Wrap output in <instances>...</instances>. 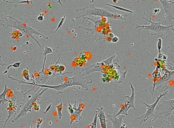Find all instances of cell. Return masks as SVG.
<instances>
[{
    "instance_id": "cell-1",
    "label": "cell",
    "mask_w": 174,
    "mask_h": 128,
    "mask_svg": "<svg viewBox=\"0 0 174 128\" xmlns=\"http://www.w3.org/2000/svg\"><path fill=\"white\" fill-rule=\"evenodd\" d=\"M9 79L17 81L20 84H27L30 85H34L35 87H41L42 88H52L56 90L58 92V94H62L63 92L66 88L68 87H72L74 85H78L80 86L82 88H85L86 91L89 90V85L92 84L93 80L88 81L85 78L84 76L81 75L80 74L75 73V74L71 77H69L67 76H65L63 80H64V82L60 84L59 85H54V86H50V85H45V84H34V82H24L23 81L20 80L18 79H15L14 78L12 77L10 75L8 76Z\"/></svg>"
},
{
    "instance_id": "cell-2",
    "label": "cell",
    "mask_w": 174,
    "mask_h": 128,
    "mask_svg": "<svg viewBox=\"0 0 174 128\" xmlns=\"http://www.w3.org/2000/svg\"><path fill=\"white\" fill-rule=\"evenodd\" d=\"M7 18H5L4 21H3V26L5 28H7L8 27H12L15 28L16 29L19 30L23 34H24L25 35H28L29 36L31 37L32 39H33L35 40L37 44L39 45L40 47L42 49L43 51L44 50L41 47L39 43L37 40L33 36V34H36V35L39 36L43 37L45 38H48L46 37L42 34L40 33L35 30V29L33 28L31 26H29L27 23L26 22H22L19 20H16L11 16H7Z\"/></svg>"
},
{
    "instance_id": "cell-3",
    "label": "cell",
    "mask_w": 174,
    "mask_h": 128,
    "mask_svg": "<svg viewBox=\"0 0 174 128\" xmlns=\"http://www.w3.org/2000/svg\"><path fill=\"white\" fill-rule=\"evenodd\" d=\"M76 11L79 12V13L82 14L81 16H79V18L85 16L94 15L98 16L105 17L114 20H126V17H127V15H122L116 13L112 11L96 7L93 5L78 9Z\"/></svg>"
},
{
    "instance_id": "cell-4",
    "label": "cell",
    "mask_w": 174,
    "mask_h": 128,
    "mask_svg": "<svg viewBox=\"0 0 174 128\" xmlns=\"http://www.w3.org/2000/svg\"><path fill=\"white\" fill-rule=\"evenodd\" d=\"M143 18L151 23V24L149 26H140L139 24H136V27L134 30H136L137 29H143L149 32L150 35L153 36L160 35L161 36H165L170 31L174 30V26L172 25L169 26H162L161 22H153L152 21L151 17L150 20H147L145 17Z\"/></svg>"
},
{
    "instance_id": "cell-5",
    "label": "cell",
    "mask_w": 174,
    "mask_h": 128,
    "mask_svg": "<svg viewBox=\"0 0 174 128\" xmlns=\"http://www.w3.org/2000/svg\"><path fill=\"white\" fill-rule=\"evenodd\" d=\"M47 90V88H45L42 91H41V90H39V91H38L36 94H34L33 97L29 99V101L25 104L24 106L23 107L20 112L17 115L16 117L12 120V123H14L20 118L26 116L27 112H32V108L33 107L34 104L35 103L36 101L40 100L41 99V96Z\"/></svg>"
},
{
    "instance_id": "cell-6",
    "label": "cell",
    "mask_w": 174,
    "mask_h": 128,
    "mask_svg": "<svg viewBox=\"0 0 174 128\" xmlns=\"http://www.w3.org/2000/svg\"><path fill=\"white\" fill-rule=\"evenodd\" d=\"M174 110V99L163 101L161 103L158 104L156 107L155 113L156 114L158 112H159V113L156 116L154 119H153L152 122H154V120L156 119V118L161 115H165L166 116V117H169L171 115Z\"/></svg>"
},
{
    "instance_id": "cell-7",
    "label": "cell",
    "mask_w": 174,
    "mask_h": 128,
    "mask_svg": "<svg viewBox=\"0 0 174 128\" xmlns=\"http://www.w3.org/2000/svg\"><path fill=\"white\" fill-rule=\"evenodd\" d=\"M169 93V91H167L166 92H165V93L163 94H160L159 97H157V100H156L155 102H154V103L153 104L148 105L147 104L143 103V104L146 105V106L147 111L145 114H143V116L137 118V119L143 118V120H142L141 122H140V126L142 123H143V122H146L147 120H148L150 118L155 117L156 114L155 113V110L156 107L157 106V104H158L160 99H161L162 97H163V96H165V95Z\"/></svg>"
},
{
    "instance_id": "cell-8",
    "label": "cell",
    "mask_w": 174,
    "mask_h": 128,
    "mask_svg": "<svg viewBox=\"0 0 174 128\" xmlns=\"http://www.w3.org/2000/svg\"><path fill=\"white\" fill-rule=\"evenodd\" d=\"M85 107V105L83 103L79 102L78 108L74 110V112L73 114L70 115V125H72L73 122L77 123L79 120L82 119V117L81 116V114L84 109Z\"/></svg>"
},
{
    "instance_id": "cell-9",
    "label": "cell",
    "mask_w": 174,
    "mask_h": 128,
    "mask_svg": "<svg viewBox=\"0 0 174 128\" xmlns=\"http://www.w3.org/2000/svg\"><path fill=\"white\" fill-rule=\"evenodd\" d=\"M162 6L163 7L165 13V17L167 18L169 23H171L172 20V5L169 3V1L166 0H160L159 1Z\"/></svg>"
},
{
    "instance_id": "cell-10",
    "label": "cell",
    "mask_w": 174,
    "mask_h": 128,
    "mask_svg": "<svg viewBox=\"0 0 174 128\" xmlns=\"http://www.w3.org/2000/svg\"><path fill=\"white\" fill-rule=\"evenodd\" d=\"M125 116H126L124 115H120L116 117V114H114L113 115H107V117L113 123V128H121L122 119Z\"/></svg>"
},
{
    "instance_id": "cell-11",
    "label": "cell",
    "mask_w": 174,
    "mask_h": 128,
    "mask_svg": "<svg viewBox=\"0 0 174 128\" xmlns=\"http://www.w3.org/2000/svg\"><path fill=\"white\" fill-rule=\"evenodd\" d=\"M130 87H131V96H125V98H127L128 99L127 100L125 101V102L128 105V108L127 110L129 109L130 108H133L134 110H136V108L134 106V100H135V90H134V87L133 86L131 83H130Z\"/></svg>"
},
{
    "instance_id": "cell-12",
    "label": "cell",
    "mask_w": 174,
    "mask_h": 128,
    "mask_svg": "<svg viewBox=\"0 0 174 128\" xmlns=\"http://www.w3.org/2000/svg\"><path fill=\"white\" fill-rule=\"evenodd\" d=\"M98 118L99 119L100 123L101 128H107V116L105 114V109L103 107H101L100 109H97Z\"/></svg>"
},
{
    "instance_id": "cell-13",
    "label": "cell",
    "mask_w": 174,
    "mask_h": 128,
    "mask_svg": "<svg viewBox=\"0 0 174 128\" xmlns=\"http://www.w3.org/2000/svg\"><path fill=\"white\" fill-rule=\"evenodd\" d=\"M9 105L8 107L7 108V110L8 112V116L7 119H6L5 123L4 125V127L3 128H5L6 124L7 123L8 121L9 120V119L12 116H13L14 113H15L16 115V110L17 106L15 104L14 102H13L12 100H9Z\"/></svg>"
},
{
    "instance_id": "cell-14",
    "label": "cell",
    "mask_w": 174,
    "mask_h": 128,
    "mask_svg": "<svg viewBox=\"0 0 174 128\" xmlns=\"http://www.w3.org/2000/svg\"><path fill=\"white\" fill-rule=\"evenodd\" d=\"M10 89L8 88L7 85L4 83V90L3 93L0 94V105H3L6 102H9V100L6 98V96Z\"/></svg>"
},
{
    "instance_id": "cell-15",
    "label": "cell",
    "mask_w": 174,
    "mask_h": 128,
    "mask_svg": "<svg viewBox=\"0 0 174 128\" xmlns=\"http://www.w3.org/2000/svg\"><path fill=\"white\" fill-rule=\"evenodd\" d=\"M127 108H128V105L125 102V104L122 107V108H121V109L119 110L117 114H116V117H117L120 115H124L125 116H127L128 115V110H127Z\"/></svg>"
},
{
    "instance_id": "cell-16",
    "label": "cell",
    "mask_w": 174,
    "mask_h": 128,
    "mask_svg": "<svg viewBox=\"0 0 174 128\" xmlns=\"http://www.w3.org/2000/svg\"><path fill=\"white\" fill-rule=\"evenodd\" d=\"M105 4L107 5V6H110V7H111L114 8H115V9H117V10H119L124 11V12H128V13H134V11L130 10H128V9H125V8H124L121 7H120V6L113 5L110 4H108V3H105Z\"/></svg>"
},
{
    "instance_id": "cell-17",
    "label": "cell",
    "mask_w": 174,
    "mask_h": 128,
    "mask_svg": "<svg viewBox=\"0 0 174 128\" xmlns=\"http://www.w3.org/2000/svg\"><path fill=\"white\" fill-rule=\"evenodd\" d=\"M56 110L58 112V116H59V119H61L63 116L62 110L63 109V103L61 102L60 104L56 105Z\"/></svg>"
},
{
    "instance_id": "cell-18",
    "label": "cell",
    "mask_w": 174,
    "mask_h": 128,
    "mask_svg": "<svg viewBox=\"0 0 174 128\" xmlns=\"http://www.w3.org/2000/svg\"><path fill=\"white\" fill-rule=\"evenodd\" d=\"M44 64H43V69L42 71V72L44 71V66H45V62L46 60V55L47 54H49V53H53V50L50 47H47V46H45V48H44Z\"/></svg>"
},
{
    "instance_id": "cell-19",
    "label": "cell",
    "mask_w": 174,
    "mask_h": 128,
    "mask_svg": "<svg viewBox=\"0 0 174 128\" xmlns=\"http://www.w3.org/2000/svg\"><path fill=\"white\" fill-rule=\"evenodd\" d=\"M21 64V62H15V63L13 64V65H9V66H8L7 68L6 71H5L3 74H5L7 73V72L8 71V70H9V69L11 67H14V68H19V67L20 66Z\"/></svg>"
},
{
    "instance_id": "cell-20",
    "label": "cell",
    "mask_w": 174,
    "mask_h": 128,
    "mask_svg": "<svg viewBox=\"0 0 174 128\" xmlns=\"http://www.w3.org/2000/svg\"><path fill=\"white\" fill-rule=\"evenodd\" d=\"M23 74L24 79L27 81H30V74H29V70H28L27 68L23 70Z\"/></svg>"
},
{
    "instance_id": "cell-21",
    "label": "cell",
    "mask_w": 174,
    "mask_h": 128,
    "mask_svg": "<svg viewBox=\"0 0 174 128\" xmlns=\"http://www.w3.org/2000/svg\"><path fill=\"white\" fill-rule=\"evenodd\" d=\"M98 113L97 111H95V115L94 120L92 123L91 126V128H97V123L98 119Z\"/></svg>"
},
{
    "instance_id": "cell-22",
    "label": "cell",
    "mask_w": 174,
    "mask_h": 128,
    "mask_svg": "<svg viewBox=\"0 0 174 128\" xmlns=\"http://www.w3.org/2000/svg\"><path fill=\"white\" fill-rule=\"evenodd\" d=\"M66 14L64 15V16L62 18H61V20L60 21L59 23L58 24V27H56V30L55 31V33H56V32L59 30V29L61 28V27L63 26V24L64 23V21H65V20L66 19Z\"/></svg>"
},
{
    "instance_id": "cell-23",
    "label": "cell",
    "mask_w": 174,
    "mask_h": 128,
    "mask_svg": "<svg viewBox=\"0 0 174 128\" xmlns=\"http://www.w3.org/2000/svg\"><path fill=\"white\" fill-rule=\"evenodd\" d=\"M162 45V40L161 38H159L158 40V43H157V49L158 51V54L161 53V50Z\"/></svg>"
},
{
    "instance_id": "cell-24",
    "label": "cell",
    "mask_w": 174,
    "mask_h": 128,
    "mask_svg": "<svg viewBox=\"0 0 174 128\" xmlns=\"http://www.w3.org/2000/svg\"><path fill=\"white\" fill-rule=\"evenodd\" d=\"M115 56H116V55H114V56H111V58H109L108 59H107V60H105V61H103V62H102V63H104V64L106 65H109L111 64L113 59H114Z\"/></svg>"
},
{
    "instance_id": "cell-25",
    "label": "cell",
    "mask_w": 174,
    "mask_h": 128,
    "mask_svg": "<svg viewBox=\"0 0 174 128\" xmlns=\"http://www.w3.org/2000/svg\"><path fill=\"white\" fill-rule=\"evenodd\" d=\"M5 1L7 2L8 3H21V4H29V3H31V4H33V2L31 1H21V2H9L7 1Z\"/></svg>"
},
{
    "instance_id": "cell-26",
    "label": "cell",
    "mask_w": 174,
    "mask_h": 128,
    "mask_svg": "<svg viewBox=\"0 0 174 128\" xmlns=\"http://www.w3.org/2000/svg\"><path fill=\"white\" fill-rule=\"evenodd\" d=\"M68 109L69 112L70 113V115L71 114H73L74 112V110L73 109V106L72 105H71L70 104V101H68Z\"/></svg>"
},
{
    "instance_id": "cell-27",
    "label": "cell",
    "mask_w": 174,
    "mask_h": 128,
    "mask_svg": "<svg viewBox=\"0 0 174 128\" xmlns=\"http://www.w3.org/2000/svg\"><path fill=\"white\" fill-rule=\"evenodd\" d=\"M33 107L34 109L36 111H39L40 109V105L37 103L36 102H35V103L34 104Z\"/></svg>"
},
{
    "instance_id": "cell-28",
    "label": "cell",
    "mask_w": 174,
    "mask_h": 128,
    "mask_svg": "<svg viewBox=\"0 0 174 128\" xmlns=\"http://www.w3.org/2000/svg\"><path fill=\"white\" fill-rule=\"evenodd\" d=\"M65 69V67L64 66H59L58 67V72H62L64 71V70Z\"/></svg>"
},
{
    "instance_id": "cell-29",
    "label": "cell",
    "mask_w": 174,
    "mask_h": 128,
    "mask_svg": "<svg viewBox=\"0 0 174 128\" xmlns=\"http://www.w3.org/2000/svg\"><path fill=\"white\" fill-rule=\"evenodd\" d=\"M44 19V13H40L39 15V16L37 17V20L39 21H42Z\"/></svg>"
},
{
    "instance_id": "cell-30",
    "label": "cell",
    "mask_w": 174,
    "mask_h": 128,
    "mask_svg": "<svg viewBox=\"0 0 174 128\" xmlns=\"http://www.w3.org/2000/svg\"><path fill=\"white\" fill-rule=\"evenodd\" d=\"M119 41V38L117 36H114L111 39V42L113 43H117Z\"/></svg>"
},
{
    "instance_id": "cell-31",
    "label": "cell",
    "mask_w": 174,
    "mask_h": 128,
    "mask_svg": "<svg viewBox=\"0 0 174 128\" xmlns=\"http://www.w3.org/2000/svg\"><path fill=\"white\" fill-rule=\"evenodd\" d=\"M52 106V104H50V105H49V106H48V107H47V108H46V109L45 110V111H44V114H46V113H47V112H48V111H49V109H50V108H51Z\"/></svg>"
},
{
    "instance_id": "cell-32",
    "label": "cell",
    "mask_w": 174,
    "mask_h": 128,
    "mask_svg": "<svg viewBox=\"0 0 174 128\" xmlns=\"http://www.w3.org/2000/svg\"><path fill=\"white\" fill-rule=\"evenodd\" d=\"M6 63L4 62V61L2 59L1 56H0V66H4L6 65Z\"/></svg>"
},
{
    "instance_id": "cell-33",
    "label": "cell",
    "mask_w": 174,
    "mask_h": 128,
    "mask_svg": "<svg viewBox=\"0 0 174 128\" xmlns=\"http://www.w3.org/2000/svg\"><path fill=\"white\" fill-rule=\"evenodd\" d=\"M160 11V9H154V14H156L158 13Z\"/></svg>"
},
{
    "instance_id": "cell-34",
    "label": "cell",
    "mask_w": 174,
    "mask_h": 128,
    "mask_svg": "<svg viewBox=\"0 0 174 128\" xmlns=\"http://www.w3.org/2000/svg\"><path fill=\"white\" fill-rule=\"evenodd\" d=\"M43 122L42 119H37V123H39L41 125V123Z\"/></svg>"
},
{
    "instance_id": "cell-35",
    "label": "cell",
    "mask_w": 174,
    "mask_h": 128,
    "mask_svg": "<svg viewBox=\"0 0 174 128\" xmlns=\"http://www.w3.org/2000/svg\"><path fill=\"white\" fill-rule=\"evenodd\" d=\"M114 34H113V33H110L109 34V36H108V37H111V39H112V38H113V37H114Z\"/></svg>"
},
{
    "instance_id": "cell-36",
    "label": "cell",
    "mask_w": 174,
    "mask_h": 128,
    "mask_svg": "<svg viewBox=\"0 0 174 128\" xmlns=\"http://www.w3.org/2000/svg\"><path fill=\"white\" fill-rule=\"evenodd\" d=\"M36 126L37 128H40V124L39 123H37L36 125Z\"/></svg>"
},
{
    "instance_id": "cell-37",
    "label": "cell",
    "mask_w": 174,
    "mask_h": 128,
    "mask_svg": "<svg viewBox=\"0 0 174 128\" xmlns=\"http://www.w3.org/2000/svg\"><path fill=\"white\" fill-rule=\"evenodd\" d=\"M169 3H171V4H172V5H174V1H169Z\"/></svg>"
},
{
    "instance_id": "cell-38",
    "label": "cell",
    "mask_w": 174,
    "mask_h": 128,
    "mask_svg": "<svg viewBox=\"0 0 174 128\" xmlns=\"http://www.w3.org/2000/svg\"><path fill=\"white\" fill-rule=\"evenodd\" d=\"M113 2H114V3H117V0H116V1H115V0H113Z\"/></svg>"
},
{
    "instance_id": "cell-39",
    "label": "cell",
    "mask_w": 174,
    "mask_h": 128,
    "mask_svg": "<svg viewBox=\"0 0 174 128\" xmlns=\"http://www.w3.org/2000/svg\"><path fill=\"white\" fill-rule=\"evenodd\" d=\"M31 128H33V125H31Z\"/></svg>"
},
{
    "instance_id": "cell-40",
    "label": "cell",
    "mask_w": 174,
    "mask_h": 128,
    "mask_svg": "<svg viewBox=\"0 0 174 128\" xmlns=\"http://www.w3.org/2000/svg\"><path fill=\"white\" fill-rule=\"evenodd\" d=\"M172 20H174V17H172ZM172 32H174V30H173V31H172Z\"/></svg>"
},
{
    "instance_id": "cell-41",
    "label": "cell",
    "mask_w": 174,
    "mask_h": 128,
    "mask_svg": "<svg viewBox=\"0 0 174 128\" xmlns=\"http://www.w3.org/2000/svg\"><path fill=\"white\" fill-rule=\"evenodd\" d=\"M172 68H173V70H174V67H172Z\"/></svg>"
}]
</instances>
